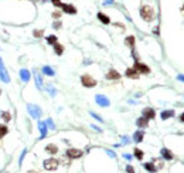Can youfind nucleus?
Segmentation results:
<instances>
[{"label":"nucleus","mask_w":184,"mask_h":173,"mask_svg":"<svg viewBox=\"0 0 184 173\" xmlns=\"http://www.w3.org/2000/svg\"><path fill=\"white\" fill-rule=\"evenodd\" d=\"M38 129H40V139L47 136V125H45V122L43 121L38 122Z\"/></svg>","instance_id":"f8f14e48"},{"label":"nucleus","mask_w":184,"mask_h":173,"mask_svg":"<svg viewBox=\"0 0 184 173\" xmlns=\"http://www.w3.org/2000/svg\"><path fill=\"white\" fill-rule=\"evenodd\" d=\"M45 125H47V128H50V129H55V125H54V122H52L51 118L45 121Z\"/></svg>","instance_id":"c756f323"},{"label":"nucleus","mask_w":184,"mask_h":173,"mask_svg":"<svg viewBox=\"0 0 184 173\" xmlns=\"http://www.w3.org/2000/svg\"><path fill=\"white\" fill-rule=\"evenodd\" d=\"M121 78V74L116 70H109L106 74V80H119Z\"/></svg>","instance_id":"4468645a"},{"label":"nucleus","mask_w":184,"mask_h":173,"mask_svg":"<svg viewBox=\"0 0 184 173\" xmlns=\"http://www.w3.org/2000/svg\"><path fill=\"white\" fill-rule=\"evenodd\" d=\"M57 167H58V160H55V159H45L44 160L45 170H55Z\"/></svg>","instance_id":"20e7f679"},{"label":"nucleus","mask_w":184,"mask_h":173,"mask_svg":"<svg viewBox=\"0 0 184 173\" xmlns=\"http://www.w3.org/2000/svg\"><path fill=\"white\" fill-rule=\"evenodd\" d=\"M27 111H29V114L31 115V118H34V119H38L41 116V108L38 107V105L29 104V105H27Z\"/></svg>","instance_id":"f03ea898"},{"label":"nucleus","mask_w":184,"mask_h":173,"mask_svg":"<svg viewBox=\"0 0 184 173\" xmlns=\"http://www.w3.org/2000/svg\"><path fill=\"white\" fill-rule=\"evenodd\" d=\"M143 116L146 119H153L156 116V112L153 108H144L143 109Z\"/></svg>","instance_id":"9b49d317"},{"label":"nucleus","mask_w":184,"mask_h":173,"mask_svg":"<svg viewBox=\"0 0 184 173\" xmlns=\"http://www.w3.org/2000/svg\"><path fill=\"white\" fill-rule=\"evenodd\" d=\"M81 82H82L84 87H86V88H92V87H95V85H96V80L94 77H91V75H88V74L82 75V77H81Z\"/></svg>","instance_id":"7ed1b4c3"},{"label":"nucleus","mask_w":184,"mask_h":173,"mask_svg":"<svg viewBox=\"0 0 184 173\" xmlns=\"http://www.w3.org/2000/svg\"><path fill=\"white\" fill-rule=\"evenodd\" d=\"M34 2H41V3H44L45 0H34Z\"/></svg>","instance_id":"49530a36"},{"label":"nucleus","mask_w":184,"mask_h":173,"mask_svg":"<svg viewBox=\"0 0 184 173\" xmlns=\"http://www.w3.org/2000/svg\"><path fill=\"white\" fill-rule=\"evenodd\" d=\"M0 81L6 82V84L10 82V75H9L7 70H6V67L3 64H0Z\"/></svg>","instance_id":"39448f33"},{"label":"nucleus","mask_w":184,"mask_h":173,"mask_svg":"<svg viewBox=\"0 0 184 173\" xmlns=\"http://www.w3.org/2000/svg\"><path fill=\"white\" fill-rule=\"evenodd\" d=\"M136 125L139 126V128H147V126H149V119H146L144 118V116H142V118H139L136 121Z\"/></svg>","instance_id":"dca6fc26"},{"label":"nucleus","mask_w":184,"mask_h":173,"mask_svg":"<svg viewBox=\"0 0 184 173\" xmlns=\"http://www.w3.org/2000/svg\"><path fill=\"white\" fill-rule=\"evenodd\" d=\"M7 132H9L7 126H6V125H0V139L6 136V135H7Z\"/></svg>","instance_id":"a878e982"},{"label":"nucleus","mask_w":184,"mask_h":173,"mask_svg":"<svg viewBox=\"0 0 184 173\" xmlns=\"http://www.w3.org/2000/svg\"><path fill=\"white\" fill-rule=\"evenodd\" d=\"M160 116H162V119H164V121H166V119H169V118H171V116H174V111H173V109L163 111Z\"/></svg>","instance_id":"aec40b11"},{"label":"nucleus","mask_w":184,"mask_h":173,"mask_svg":"<svg viewBox=\"0 0 184 173\" xmlns=\"http://www.w3.org/2000/svg\"><path fill=\"white\" fill-rule=\"evenodd\" d=\"M135 156H136L139 160H142V159H143V152L140 151V149H135Z\"/></svg>","instance_id":"c85d7f7f"},{"label":"nucleus","mask_w":184,"mask_h":173,"mask_svg":"<svg viewBox=\"0 0 184 173\" xmlns=\"http://www.w3.org/2000/svg\"><path fill=\"white\" fill-rule=\"evenodd\" d=\"M183 10H184V6H183Z\"/></svg>","instance_id":"09e8293b"},{"label":"nucleus","mask_w":184,"mask_h":173,"mask_svg":"<svg viewBox=\"0 0 184 173\" xmlns=\"http://www.w3.org/2000/svg\"><path fill=\"white\" fill-rule=\"evenodd\" d=\"M126 172H128V173H135V170H133V167L130 165H128V166H126Z\"/></svg>","instance_id":"c9c22d12"},{"label":"nucleus","mask_w":184,"mask_h":173,"mask_svg":"<svg viewBox=\"0 0 184 173\" xmlns=\"http://www.w3.org/2000/svg\"><path fill=\"white\" fill-rule=\"evenodd\" d=\"M26 153H27V149H24V151L21 152V155H20V159H18V165L21 166V163H23V159H24V156H26Z\"/></svg>","instance_id":"2f4dec72"},{"label":"nucleus","mask_w":184,"mask_h":173,"mask_svg":"<svg viewBox=\"0 0 184 173\" xmlns=\"http://www.w3.org/2000/svg\"><path fill=\"white\" fill-rule=\"evenodd\" d=\"M133 68H135L139 74H149L150 73V68L147 65H144V64L139 63V61H135V67H133Z\"/></svg>","instance_id":"423d86ee"},{"label":"nucleus","mask_w":184,"mask_h":173,"mask_svg":"<svg viewBox=\"0 0 184 173\" xmlns=\"http://www.w3.org/2000/svg\"><path fill=\"white\" fill-rule=\"evenodd\" d=\"M34 80H36V87H37V88L43 89V80H41V77H40V74H38V73L34 74Z\"/></svg>","instance_id":"6ab92c4d"},{"label":"nucleus","mask_w":184,"mask_h":173,"mask_svg":"<svg viewBox=\"0 0 184 173\" xmlns=\"http://www.w3.org/2000/svg\"><path fill=\"white\" fill-rule=\"evenodd\" d=\"M144 169L147 170V172H150V173H155L156 172V166L153 165V163L151 162H147V163H144Z\"/></svg>","instance_id":"b1692460"},{"label":"nucleus","mask_w":184,"mask_h":173,"mask_svg":"<svg viewBox=\"0 0 184 173\" xmlns=\"http://www.w3.org/2000/svg\"><path fill=\"white\" fill-rule=\"evenodd\" d=\"M0 64H3V61H2V58H0Z\"/></svg>","instance_id":"de8ad7c7"},{"label":"nucleus","mask_w":184,"mask_h":173,"mask_svg":"<svg viewBox=\"0 0 184 173\" xmlns=\"http://www.w3.org/2000/svg\"><path fill=\"white\" fill-rule=\"evenodd\" d=\"M54 51H55V54L57 55H61L64 53V47L61 44H58V43H55L54 44Z\"/></svg>","instance_id":"393cba45"},{"label":"nucleus","mask_w":184,"mask_h":173,"mask_svg":"<svg viewBox=\"0 0 184 173\" xmlns=\"http://www.w3.org/2000/svg\"><path fill=\"white\" fill-rule=\"evenodd\" d=\"M47 91L50 92V95H51V96H55V95H57V89H55L52 85H47Z\"/></svg>","instance_id":"bb28decb"},{"label":"nucleus","mask_w":184,"mask_h":173,"mask_svg":"<svg viewBox=\"0 0 184 173\" xmlns=\"http://www.w3.org/2000/svg\"><path fill=\"white\" fill-rule=\"evenodd\" d=\"M59 27H61V23H59V22L54 23V29H59Z\"/></svg>","instance_id":"a19ab883"},{"label":"nucleus","mask_w":184,"mask_h":173,"mask_svg":"<svg viewBox=\"0 0 184 173\" xmlns=\"http://www.w3.org/2000/svg\"><path fill=\"white\" fill-rule=\"evenodd\" d=\"M126 77L132 78V80H137V78H139V73H137L135 68H128V70H126Z\"/></svg>","instance_id":"ddd939ff"},{"label":"nucleus","mask_w":184,"mask_h":173,"mask_svg":"<svg viewBox=\"0 0 184 173\" xmlns=\"http://www.w3.org/2000/svg\"><path fill=\"white\" fill-rule=\"evenodd\" d=\"M92 129H95L96 132H101V131H102V129H99L98 126H95V125H92Z\"/></svg>","instance_id":"37998d69"},{"label":"nucleus","mask_w":184,"mask_h":173,"mask_svg":"<svg viewBox=\"0 0 184 173\" xmlns=\"http://www.w3.org/2000/svg\"><path fill=\"white\" fill-rule=\"evenodd\" d=\"M123 158L128 159V160H130V159H132V156H130V155H123Z\"/></svg>","instance_id":"c03bdc74"},{"label":"nucleus","mask_w":184,"mask_h":173,"mask_svg":"<svg viewBox=\"0 0 184 173\" xmlns=\"http://www.w3.org/2000/svg\"><path fill=\"white\" fill-rule=\"evenodd\" d=\"M45 152H47V153H51V155H55V153L58 152V147L55 146L54 144H50L45 146Z\"/></svg>","instance_id":"a211bd4d"},{"label":"nucleus","mask_w":184,"mask_h":173,"mask_svg":"<svg viewBox=\"0 0 184 173\" xmlns=\"http://www.w3.org/2000/svg\"><path fill=\"white\" fill-rule=\"evenodd\" d=\"M110 4H113V0H105L103 2V6H110Z\"/></svg>","instance_id":"e433bc0d"},{"label":"nucleus","mask_w":184,"mask_h":173,"mask_svg":"<svg viewBox=\"0 0 184 173\" xmlns=\"http://www.w3.org/2000/svg\"><path fill=\"white\" fill-rule=\"evenodd\" d=\"M160 153H162V156L166 159V160H171V159H173V153H171L167 147H163L162 151H160Z\"/></svg>","instance_id":"2eb2a0df"},{"label":"nucleus","mask_w":184,"mask_h":173,"mask_svg":"<svg viewBox=\"0 0 184 173\" xmlns=\"http://www.w3.org/2000/svg\"><path fill=\"white\" fill-rule=\"evenodd\" d=\"M63 11L64 13H67V14H75V13H77V9L74 7L72 4H64L63 3Z\"/></svg>","instance_id":"9d476101"},{"label":"nucleus","mask_w":184,"mask_h":173,"mask_svg":"<svg viewBox=\"0 0 184 173\" xmlns=\"http://www.w3.org/2000/svg\"><path fill=\"white\" fill-rule=\"evenodd\" d=\"M33 34H34V37H37V38H40V37H43V30H34L33 31Z\"/></svg>","instance_id":"7c9ffc66"},{"label":"nucleus","mask_w":184,"mask_h":173,"mask_svg":"<svg viewBox=\"0 0 184 173\" xmlns=\"http://www.w3.org/2000/svg\"><path fill=\"white\" fill-rule=\"evenodd\" d=\"M125 44L128 45V47L135 48V37H133V36L126 37V38H125Z\"/></svg>","instance_id":"5701e85b"},{"label":"nucleus","mask_w":184,"mask_h":173,"mask_svg":"<svg viewBox=\"0 0 184 173\" xmlns=\"http://www.w3.org/2000/svg\"><path fill=\"white\" fill-rule=\"evenodd\" d=\"M143 136H144L143 131H136V132L133 133V140L139 144V142H142V140H143Z\"/></svg>","instance_id":"f3484780"},{"label":"nucleus","mask_w":184,"mask_h":173,"mask_svg":"<svg viewBox=\"0 0 184 173\" xmlns=\"http://www.w3.org/2000/svg\"><path fill=\"white\" fill-rule=\"evenodd\" d=\"M180 121H181V122H184V114H181V115H180Z\"/></svg>","instance_id":"a18cd8bd"},{"label":"nucleus","mask_w":184,"mask_h":173,"mask_svg":"<svg viewBox=\"0 0 184 173\" xmlns=\"http://www.w3.org/2000/svg\"><path fill=\"white\" fill-rule=\"evenodd\" d=\"M140 16H142V18H143L144 22H151L155 18V10L150 6L144 4V6L140 7Z\"/></svg>","instance_id":"f257e3e1"},{"label":"nucleus","mask_w":184,"mask_h":173,"mask_svg":"<svg viewBox=\"0 0 184 173\" xmlns=\"http://www.w3.org/2000/svg\"><path fill=\"white\" fill-rule=\"evenodd\" d=\"M52 4H54L55 7H63V3H61V0H51Z\"/></svg>","instance_id":"72a5a7b5"},{"label":"nucleus","mask_w":184,"mask_h":173,"mask_svg":"<svg viewBox=\"0 0 184 173\" xmlns=\"http://www.w3.org/2000/svg\"><path fill=\"white\" fill-rule=\"evenodd\" d=\"M177 80H178V81H181V82H184V75H183V74L177 75Z\"/></svg>","instance_id":"4c0bfd02"},{"label":"nucleus","mask_w":184,"mask_h":173,"mask_svg":"<svg viewBox=\"0 0 184 173\" xmlns=\"http://www.w3.org/2000/svg\"><path fill=\"white\" fill-rule=\"evenodd\" d=\"M82 153H84V152L79 151V149H68V151H67V156H68V158H71V159L81 158Z\"/></svg>","instance_id":"6e6552de"},{"label":"nucleus","mask_w":184,"mask_h":173,"mask_svg":"<svg viewBox=\"0 0 184 173\" xmlns=\"http://www.w3.org/2000/svg\"><path fill=\"white\" fill-rule=\"evenodd\" d=\"M43 73H44L45 75H48V77H52L55 74V71H54V68H51L50 65H45V67H43Z\"/></svg>","instance_id":"4be33fe9"},{"label":"nucleus","mask_w":184,"mask_h":173,"mask_svg":"<svg viewBox=\"0 0 184 173\" xmlns=\"http://www.w3.org/2000/svg\"><path fill=\"white\" fill-rule=\"evenodd\" d=\"M18 74H20V78H21L23 82H29V81H30V77H31V74H30L29 70H26V68H21Z\"/></svg>","instance_id":"1a4fd4ad"},{"label":"nucleus","mask_w":184,"mask_h":173,"mask_svg":"<svg viewBox=\"0 0 184 173\" xmlns=\"http://www.w3.org/2000/svg\"><path fill=\"white\" fill-rule=\"evenodd\" d=\"M95 101H96V104L99 105V107H109V104H110V101L108 100L105 95H96L95 96Z\"/></svg>","instance_id":"0eeeda50"},{"label":"nucleus","mask_w":184,"mask_h":173,"mask_svg":"<svg viewBox=\"0 0 184 173\" xmlns=\"http://www.w3.org/2000/svg\"><path fill=\"white\" fill-rule=\"evenodd\" d=\"M91 116H94V118H95L96 121H99V122H102V121H103V119L101 118L99 115H98V114H95V112H91Z\"/></svg>","instance_id":"f704fd0d"},{"label":"nucleus","mask_w":184,"mask_h":173,"mask_svg":"<svg viewBox=\"0 0 184 173\" xmlns=\"http://www.w3.org/2000/svg\"><path fill=\"white\" fill-rule=\"evenodd\" d=\"M106 152H108V155H109L110 158H115V156H116V155H115V153H113V152H112V151H106Z\"/></svg>","instance_id":"79ce46f5"},{"label":"nucleus","mask_w":184,"mask_h":173,"mask_svg":"<svg viewBox=\"0 0 184 173\" xmlns=\"http://www.w3.org/2000/svg\"><path fill=\"white\" fill-rule=\"evenodd\" d=\"M122 142H123V144H129V138L128 136H123V138H122Z\"/></svg>","instance_id":"ea45409f"},{"label":"nucleus","mask_w":184,"mask_h":173,"mask_svg":"<svg viewBox=\"0 0 184 173\" xmlns=\"http://www.w3.org/2000/svg\"><path fill=\"white\" fill-rule=\"evenodd\" d=\"M47 43H48V44H52V45H54L55 43H57V37H55V36H48V37H47Z\"/></svg>","instance_id":"cd10ccee"},{"label":"nucleus","mask_w":184,"mask_h":173,"mask_svg":"<svg viewBox=\"0 0 184 173\" xmlns=\"http://www.w3.org/2000/svg\"><path fill=\"white\" fill-rule=\"evenodd\" d=\"M98 18H99V22L103 23V24H109L110 23V18L108 17L106 14H103V13H98Z\"/></svg>","instance_id":"412c9836"},{"label":"nucleus","mask_w":184,"mask_h":173,"mask_svg":"<svg viewBox=\"0 0 184 173\" xmlns=\"http://www.w3.org/2000/svg\"><path fill=\"white\" fill-rule=\"evenodd\" d=\"M2 118H3L6 122H9V121L11 119V118H10V114H9V112H3V114H2Z\"/></svg>","instance_id":"473e14b6"},{"label":"nucleus","mask_w":184,"mask_h":173,"mask_svg":"<svg viewBox=\"0 0 184 173\" xmlns=\"http://www.w3.org/2000/svg\"><path fill=\"white\" fill-rule=\"evenodd\" d=\"M59 16H61V14H59L58 11H54V13H52V17H54V18H59Z\"/></svg>","instance_id":"58836bf2"}]
</instances>
